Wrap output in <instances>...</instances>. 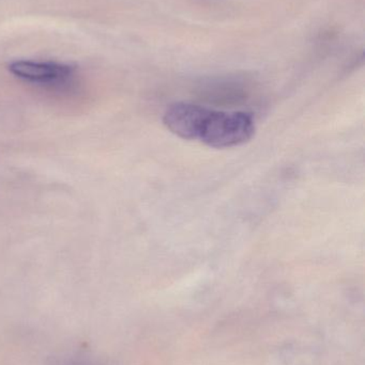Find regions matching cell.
<instances>
[{
  "label": "cell",
  "mask_w": 365,
  "mask_h": 365,
  "mask_svg": "<svg viewBox=\"0 0 365 365\" xmlns=\"http://www.w3.org/2000/svg\"><path fill=\"white\" fill-rule=\"evenodd\" d=\"M11 74L30 83H60L68 81L74 74V66L51 61L17 60L9 64Z\"/></svg>",
  "instance_id": "7a4b0ae2"
},
{
  "label": "cell",
  "mask_w": 365,
  "mask_h": 365,
  "mask_svg": "<svg viewBox=\"0 0 365 365\" xmlns=\"http://www.w3.org/2000/svg\"><path fill=\"white\" fill-rule=\"evenodd\" d=\"M254 133L255 122L250 113L207 109L197 140L214 149H229L248 143Z\"/></svg>",
  "instance_id": "6da1fadb"
},
{
  "label": "cell",
  "mask_w": 365,
  "mask_h": 365,
  "mask_svg": "<svg viewBox=\"0 0 365 365\" xmlns=\"http://www.w3.org/2000/svg\"><path fill=\"white\" fill-rule=\"evenodd\" d=\"M206 110L205 107L191 103H176L166 109L163 122L176 136L186 140H197Z\"/></svg>",
  "instance_id": "3957f363"
}]
</instances>
